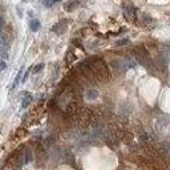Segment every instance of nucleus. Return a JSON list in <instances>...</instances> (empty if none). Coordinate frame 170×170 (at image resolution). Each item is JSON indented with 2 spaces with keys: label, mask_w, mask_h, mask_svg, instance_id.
Masks as SVG:
<instances>
[{
  "label": "nucleus",
  "mask_w": 170,
  "mask_h": 170,
  "mask_svg": "<svg viewBox=\"0 0 170 170\" xmlns=\"http://www.w3.org/2000/svg\"><path fill=\"white\" fill-rule=\"evenodd\" d=\"M89 68H91V71L101 80V81H106V80H108V77H109L108 68H106V65L104 64L100 58H95V60L92 61V64H89Z\"/></svg>",
  "instance_id": "1"
},
{
  "label": "nucleus",
  "mask_w": 170,
  "mask_h": 170,
  "mask_svg": "<svg viewBox=\"0 0 170 170\" xmlns=\"http://www.w3.org/2000/svg\"><path fill=\"white\" fill-rule=\"evenodd\" d=\"M134 55H136L138 62H141V64L145 65V67H149L150 58H149V55H148V52L144 47H137L136 49H134Z\"/></svg>",
  "instance_id": "2"
},
{
  "label": "nucleus",
  "mask_w": 170,
  "mask_h": 170,
  "mask_svg": "<svg viewBox=\"0 0 170 170\" xmlns=\"http://www.w3.org/2000/svg\"><path fill=\"white\" fill-rule=\"evenodd\" d=\"M67 27H68L67 20H61V22L56 23L53 27H52V32H55L57 35H62L65 31H67Z\"/></svg>",
  "instance_id": "3"
},
{
  "label": "nucleus",
  "mask_w": 170,
  "mask_h": 170,
  "mask_svg": "<svg viewBox=\"0 0 170 170\" xmlns=\"http://www.w3.org/2000/svg\"><path fill=\"white\" fill-rule=\"evenodd\" d=\"M80 5V2L78 0H69V2H67L64 4V9L67 12H72V11H75L76 8Z\"/></svg>",
  "instance_id": "4"
},
{
  "label": "nucleus",
  "mask_w": 170,
  "mask_h": 170,
  "mask_svg": "<svg viewBox=\"0 0 170 170\" xmlns=\"http://www.w3.org/2000/svg\"><path fill=\"white\" fill-rule=\"evenodd\" d=\"M125 16H126V19H129V20H134L136 19V11H134V7H126L125 8Z\"/></svg>",
  "instance_id": "5"
},
{
  "label": "nucleus",
  "mask_w": 170,
  "mask_h": 170,
  "mask_svg": "<svg viewBox=\"0 0 170 170\" xmlns=\"http://www.w3.org/2000/svg\"><path fill=\"white\" fill-rule=\"evenodd\" d=\"M85 97L89 101H93V100H96L98 97V91H96V89H88L85 93Z\"/></svg>",
  "instance_id": "6"
},
{
  "label": "nucleus",
  "mask_w": 170,
  "mask_h": 170,
  "mask_svg": "<svg viewBox=\"0 0 170 170\" xmlns=\"http://www.w3.org/2000/svg\"><path fill=\"white\" fill-rule=\"evenodd\" d=\"M32 102V96L29 95L28 92H25L24 93V98H23V101H22V108H27V106L29 105V104Z\"/></svg>",
  "instance_id": "7"
},
{
  "label": "nucleus",
  "mask_w": 170,
  "mask_h": 170,
  "mask_svg": "<svg viewBox=\"0 0 170 170\" xmlns=\"http://www.w3.org/2000/svg\"><path fill=\"white\" fill-rule=\"evenodd\" d=\"M23 71H24V68H20L19 73L16 75V77H15V81H13V84H12V89H15L16 86L19 85V82L22 81V75H23Z\"/></svg>",
  "instance_id": "8"
},
{
  "label": "nucleus",
  "mask_w": 170,
  "mask_h": 170,
  "mask_svg": "<svg viewBox=\"0 0 170 170\" xmlns=\"http://www.w3.org/2000/svg\"><path fill=\"white\" fill-rule=\"evenodd\" d=\"M29 28L32 29L33 32H36V31H39V28H40V22H39V20H36V19L31 20V23H29Z\"/></svg>",
  "instance_id": "9"
},
{
  "label": "nucleus",
  "mask_w": 170,
  "mask_h": 170,
  "mask_svg": "<svg viewBox=\"0 0 170 170\" xmlns=\"http://www.w3.org/2000/svg\"><path fill=\"white\" fill-rule=\"evenodd\" d=\"M43 69H44V64H37V65H35L33 68H31V72H32L33 75H36V73L43 71Z\"/></svg>",
  "instance_id": "10"
},
{
  "label": "nucleus",
  "mask_w": 170,
  "mask_h": 170,
  "mask_svg": "<svg viewBox=\"0 0 170 170\" xmlns=\"http://www.w3.org/2000/svg\"><path fill=\"white\" fill-rule=\"evenodd\" d=\"M128 43H129V39H122V40H118V41H116V45H117V47H121V45H126Z\"/></svg>",
  "instance_id": "11"
},
{
  "label": "nucleus",
  "mask_w": 170,
  "mask_h": 170,
  "mask_svg": "<svg viewBox=\"0 0 170 170\" xmlns=\"http://www.w3.org/2000/svg\"><path fill=\"white\" fill-rule=\"evenodd\" d=\"M5 68H7V62H5V60L0 58V72H2V71H4Z\"/></svg>",
  "instance_id": "12"
},
{
  "label": "nucleus",
  "mask_w": 170,
  "mask_h": 170,
  "mask_svg": "<svg viewBox=\"0 0 170 170\" xmlns=\"http://www.w3.org/2000/svg\"><path fill=\"white\" fill-rule=\"evenodd\" d=\"M57 2H60V0H47V2H45V5H47V7H51L52 4H55V3H57Z\"/></svg>",
  "instance_id": "13"
}]
</instances>
